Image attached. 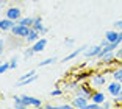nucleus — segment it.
<instances>
[{
  "label": "nucleus",
  "mask_w": 122,
  "mask_h": 109,
  "mask_svg": "<svg viewBox=\"0 0 122 109\" xmlns=\"http://www.w3.org/2000/svg\"><path fill=\"white\" fill-rule=\"evenodd\" d=\"M56 108H61V109H72L74 106H72V103L69 101V103H61V104H58Z\"/></svg>",
  "instance_id": "2f4dec72"
},
{
  "label": "nucleus",
  "mask_w": 122,
  "mask_h": 109,
  "mask_svg": "<svg viewBox=\"0 0 122 109\" xmlns=\"http://www.w3.org/2000/svg\"><path fill=\"white\" fill-rule=\"evenodd\" d=\"M38 80V73L33 75L31 78H28V80H24V81H17L16 83V87H22V86H30L31 83H35V81Z\"/></svg>",
  "instance_id": "aec40b11"
},
{
  "label": "nucleus",
  "mask_w": 122,
  "mask_h": 109,
  "mask_svg": "<svg viewBox=\"0 0 122 109\" xmlns=\"http://www.w3.org/2000/svg\"><path fill=\"white\" fill-rule=\"evenodd\" d=\"M86 109H102V104H99V103H94V101H89L86 106Z\"/></svg>",
  "instance_id": "c756f323"
},
{
  "label": "nucleus",
  "mask_w": 122,
  "mask_h": 109,
  "mask_svg": "<svg viewBox=\"0 0 122 109\" xmlns=\"http://www.w3.org/2000/svg\"><path fill=\"white\" fill-rule=\"evenodd\" d=\"M74 44H75V39H74V38H67V39H64V45L67 47V48H69V47H72Z\"/></svg>",
  "instance_id": "7c9ffc66"
},
{
  "label": "nucleus",
  "mask_w": 122,
  "mask_h": 109,
  "mask_svg": "<svg viewBox=\"0 0 122 109\" xmlns=\"http://www.w3.org/2000/svg\"><path fill=\"white\" fill-rule=\"evenodd\" d=\"M91 84H92V87H96V89L103 87V86L107 84L105 72H92V75H91Z\"/></svg>",
  "instance_id": "f03ea898"
},
{
  "label": "nucleus",
  "mask_w": 122,
  "mask_h": 109,
  "mask_svg": "<svg viewBox=\"0 0 122 109\" xmlns=\"http://www.w3.org/2000/svg\"><path fill=\"white\" fill-rule=\"evenodd\" d=\"M47 33H49V28H47V27H46V28H44L42 31H41V36H46Z\"/></svg>",
  "instance_id": "58836bf2"
},
{
  "label": "nucleus",
  "mask_w": 122,
  "mask_h": 109,
  "mask_svg": "<svg viewBox=\"0 0 122 109\" xmlns=\"http://www.w3.org/2000/svg\"><path fill=\"white\" fill-rule=\"evenodd\" d=\"M91 75H92V72H88V70H81V72H78V73H75L74 75V78H75L77 81H86V80H91Z\"/></svg>",
  "instance_id": "a211bd4d"
},
{
  "label": "nucleus",
  "mask_w": 122,
  "mask_h": 109,
  "mask_svg": "<svg viewBox=\"0 0 122 109\" xmlns=\"http://www.w3.org/2000/svg\"><path fill=\"white\" fill-rule=\"evenodd\" d=\"M33 75H36V70H35V69H31V70L25 72V73H22L20 76H19V80H17V81H24V80H28V78H31Z\"/></svg>",
  "instance_id": "393cba45"
},
{
  "label": "nucleus",
  "mask_w": 122,
  "mask_h": 109,
  "mask_svg": "<svg viewBox=\"0 0 122 109\" xmlns=\"http://www.w3.org/2000/svg\"><path fill=\"white\" fill-rule=\"evenodd\" d=\"M46 45H47V38L46 36H41L39 39H38V41H36L35 44H31V48L35 50L36 53H41V52H44V48H46Z\"/></svg>",
  "instance_id": "9b49d317"
},
{
  "label": "nucleus",
  "mask_w": 122,
  "mask_h": 109,
  "mask_svg": "<svg viewBox=\"0 0 122 109\" xmlns=\"http://www.w3.org/2000/svg\"><path fill=\"white\" fill-rule=\"evenodd\" d=\"M103 38L107 39L108 42H116V41H117V38H119V31H117V30H114V28L107 30V33H105Z\"/></svg>",
  "instance_id": "4468645a"
},
{
  "label": "nucleus",
  "mask_w": 122,
  "mask_h": 109,
  "mask_svg": "<svg viewBox=\"0 0 122 109\" xmlns=\"http://www.w3.org/2000/svg\"><path fill=\"white\" fill-rule=\"evenodd\" d=\"M64 94V89L61 87V86H56V87L53 89V90H50V97H61V95Z\"/></svg>",
  "instance_id": "b1692460"
},
{
  "label": "nucleus",
  "mask_w": 122,
  "mask_h": 109,
  "mask_svg": "<svg viewBox=\"0 0 122 109\" xmlns=\"http://www.w3.org/2000/svg\"><path fill=\"white\" fill-rule=\"evenodd\" d=\"M22 103L25 104V108H42L44 103L41 98H36V97H31V95H20Z\"/></svg>",
  "instance_id": "7ed1b4c3"
},
{
  "label": "nucleus",
  "mask_w": 122,
  "mask_h": 109,
  "mask_svg": "<svg viewBox=\"0 0 122 109\" xmlns=\"http://www.w3.org/2000/svg\"><path fill=\"white\" fill-rule=\"evenodd\" d=\"M121 90H122V83H121V81L113 80L111 83H108V84H107V92L111 95L113 98H114V97H117Z\"/></svg>",
  "instance_id": "0eeeda50"
},
{
  "label": "nucleus",
  "mask_w": 122,
  "mask_h": 109,
  "mask_svg": "<svg viewBox=\"0 0 122 109\" xmlns=\"http://www.w3.org/2000/svg\"><path fill=\"white\" fill-rule=\"evenodd\" d=\"M33 22H35V17H30V16H22L19 20H16V24L25 25V27H33Z\"/></svg>",
  "instance_id": "6ab92c4d"
},
{
  "label": "nucleus",
  "mask_w": 122,
  "mask_h": 109,
  "mask_svg": "<svg viewBox=\"0 0 122 109\" xmlns=\"http://www.w3.org/2000/svg\"><path fill=\"white\" fill-rule=\"evenodd\" d=\"M5 5H6V0H0V9L5 8Z\"/></svg>",
  "instance_id": "4c0bfd02"
},
{
  "label": "nucleus",
  "mask_w": 122,
  "mask_h": 109,
  "mask_svg": "<svg viewBox=\"0 0 122 109\" xmlns=\"http://www.w3.org/2000/svg\"><path fill=\"white\" fill-rule=\"evenodd\" d=\"M107 44H108V41H107V39L103 38V39H102V41H100V45H102V47H105V45H107Z\"/></svg>",
  "instance_id": "e433bc0d"
},
{
  "label": "nucleus",
  "mask_w": 122,
  "mask_h": 109,
  "mask_svg": "<svg viewBox=\"0 0 122 109\" xmlns=\"http://www.w3.org/2000/svg\"><path fill=\"white\" fill-rule=\"evenodd\" d=\"M111 106H113V103L108 101V100H105V101L102 103V109H108V108H111Z\"/></svg>",
  "instance_id": "f704fd0d"
},
{
  "label": "nucleus",
  "mask_w": 122,
  "mask_h": 109,
  "mask_svg": "<svg viewBox=\"0 0 122 109\" xmlns=\"http://www.w3.org/2000/svg\"><path fill=\"white\" fill-rule=\"evenodd\" d=\"M78 86H80V81H77L75 78H74V80L66 81V83H64V86H61V87L64 89V92H75Z\"/></svg>",
  "instance_id": "f8f14e48"
},
{
  "label": "nucleus",
  "mask_w": 122,
  "mask_h": 109,
  "mask_svg": "<svg viewBox=\"0 0 122 109\" xmlns=\"http://www.w3.org/2000/svg\"><path fill=\"white\" fill-rule=\"evenodd\" d=\"M5 17H8V19L16 22L22 17V9L19 6H8L6 9H5Z\"/></svg>",
  "instance_id": "423d86ee"
},
{
  "label": "nucleus",
  "mask_w": 122,
  "mask_h": 109,
  "mask_svg": "<svg viewBox=\"0 0 122 109\" xmlns=\"http://www.w3.org/2000/svg\"><path fill=\"white\" fill-rule=\"evenodd\" d=\"M113 100H114V106H121V108H122V90L119 92V95L114 97Z\"/></svg>",
  "instance_id": "cd10ccee"
},
{
  "label": "nucleus",
  "mask_w": 122,
  "mask_h": 109,
  "mask_svg": "<svg viewBox=\"0 0 122 109\" xmlns=\"http://www.w3.org/2000/svg\"><path fill=\"white\" fill-rule=\"evenodd\" d=\"M111 25H113V28H114V30L121 31V30H122V19H119V20H114Z\"/></svg>",
  "instance_id": "c85d7f7f"
},
{
  "label": "nucleus",
  "mask_w": 122,
  "mask_h": 109,
  "mask_svg": "<svg viewBox=\"0 0 122 109\" xmlns=\"http://www.w3.org/2000/svg\"><path fill=\"white\" fill-rule=\"evenodd\" d=\"M102 52V45L100 44H97V45H89L85 52H83V56L86 58V59H97L99 58V55H100Z\"/></svg>",
  "instance_id": "39448f33"
},
{
  "label": "nucleus",
  "mask_w": 122,
  "mask_h": 109,
  "mask_svg": "<svg viewBox=\"0 0 122 109\" xmlns=\"http://www.w3.org/2000/svg\"><path fill=\"white\" fill-rule=\"evenodd\" d=\"M31 28H35L36 31H39V33L46 28V25H44V19L41 17V16H35V22H33Z\"/></svg>",
  "instance_id": "f3484780"
},
{
  "label": "nucleus",
  "mask_w": 122,
  "mask_h": 109,
  "mask_svg": "<svg viewBox=\"0 0 122 109\" xmlns=\"http://www.w3.org/2000/svg\"><path fill=\"white\" fill-rule=\"evenodd\" d=\"M36 55V52L31 48V45H30V48H24V52H22V56L25 58V59H30V58H33Z\"/></svg>",
  "instance_id": "5701e85b"
},
{
  "label": "nucleus",
  "mask_w": 122,
  "mask_h": 109,
  "mask_svg": "<svg viewBox=\"0 0 122 109\" xmlns=\"http://www.w3.org/2000/svg\"><path fill=\"white\" fill-rule=\"evenodd\" d=\"M56 61H58L56 56H50V58H46V59L39 61V64H38V66H39V67H47V66H52V64H55Z\"/></svg>",
  "instance_id": "412c9836"
},
{
  "label": "nucleus",
  "mask_w": 122,
  "mask_h": 109,
  "mask_svg": "<svg viewBox=\"0 0 122 109\" xmlns=\"http://www.w3.org/2000/svg\"><path fill=\"white\" fill-rule=\"evenodd\" d=\"M13 106H14L16 109H27L25 104H24L22 100H20V95H14V97H13Z\"/></svg>",
  "instance_id": "4be33fe9"
},
{
  "label": "nucleus",
  "mask_w": 122,
  "mask_h": 109,
  "mask_svg": "<svg viewBox=\"0 0 122 109\" xmlns=\"http://www.w3.org/2000/svg\"><path fill=\"white\" fill-rule=\"evenodd\" d=\"M39 38H41V33H39V31H36L35 28H31V30H30V33H28V36H27L24 41H25L28 45H31V44H35Z\"/></svg>",
  "instance_id": "ddd939ff"
},
{
  "label": "nucleus",
  "mask_w": 122,
  "mask_h": 109,
  "mask_svg": "<svg viewBox=\"0 0 122 109\" xmlns=\"http://www.w3.org/2000/svg\"><path fill=\"white\" fill-rule=\"evenodd\" d=\"M92 92H94L92 84H91L89 81L86 80V81H81V83H80V86L77 87V90H75V95H81V97H85V98H88L91 101Z\"/></svg>",
  "instance_id": "f257e3e1"
},
{
  "label": "nucleus",
  "mask_w": 122,
  "mask_h": 109,
  "mask_svg": "<svg viewBox=\"0 0 122 109\" xmlns=\"http://www.w3.org/2000/svg\"><path fill=\"white\" fill-rule=\"evenodd\" d=\"M88 47H89V45H86V44H85V45H81V47H80V48H75V50H72V52L69 53V55H66V56H64V58H63V59L60 61V62H69V61L75 59V58L78 56V55H81V53L85 52V50H86Z\"/></svg>",
  "instance_id": "1a4fd4ad"
},
{
  "label": "nucleus",
  "mask_w": 122,
  "mask_h": 109,
  "mask_svg": "<svg viewBox=\"0 0 122 109\" xmlns=\"http://www.w3.org/2000/svg\"><path fill=\"white\" fill-rule=\"evenodd\" d=\"M30 30H31V27H25V25H19L16 24L14 27H13V30H11V34L14 36V38H19V39H25L27 36H28Z\"/></svg>",
  "instance_id": "20e7f679"
},
{
  "label": "nucleus",
  "mask_w": 122,
  "mask_h": 109,
  "mask_svg": "<svg viewBox=\"0 0 122 109\" xmlns=\"http://www.w3.org/2000/svg\"><path fill=\"white\" fill-rule=\"evenodd\" d=\"M11 67H10V61H2L0 62V75L2 73H5L6 70H10Z\"/></svg>",
  "instance_id": "a878e982"
},
{
  "label": "nucleus",
  "mask_w": 122,
  "mask_h": 109,
  "mask_svg": "<svg viewBox=\"0 0 122 109\" xmlns=\"http://www.w3.org/2000/svg\"><path fill=\"white\" fill-rule=\"evenodd\" d=\"M114 53H116V58H117V59H122V44L119 45V48L116 50Z\"/></svg>",
  "instance_id": "72a5a7b5"
},
{
  "label": "nucleus",
  "mask_w": 122,
  "mask_h": 109,
  "mask_svg": "<svg viewBox=\"0 0 122 109\" xmlns=\"http://www.w3.org/2000/svg\"><path fill=\"white\" fill-rule=\"evenodd\" d=\"M0 62H2V61H0Z\"/></svg>",
  "instance_id": "a19ab883"
},
{
  "label": "nucleus",
  "mask_w": 122,
  "mask_h": 109,
  "mask_svg": "<svg viewBox=\"0 0 122 109\" xmlns=\"http://www.w3.org/2000/svg\"><path fill=\"white\" fill-rule=\"evenodd\" d=\"M17 66H19V56H13L10 59V67L11 69H16Z\"/></svg>",
  "instance_id": "bb28decb"
},
{
  "label": "nucleus",
  "mask_w": 122,
  "mask_h": 109,
  "mask_svg": "<svg viewBox=\"0 0 122 109\" xmlns=\"http://www.w3.org/2000/svg\"><path fill=\"white\" fill-rule=\"evenodd\" d=\"M111 76H113V80L121 81V83H122V62L117 64L114 69H111Z\"/></svg>",
  "instance_id": "dca6fc26"
},
{
  "label": "nucleus",
  "mask_w": 122,
  "mask_h": 109,
  "mask_svg": "<svg viewBox=\"0 0 122 109\" xmlns=\"http://www.w3.org/2000/svg\"><path fill=\"white\" fill-rule=\"evenodd\" d=\"M71 103H72V106L75 109H85L88 106V103H89V100L88 98H85V97H81V95H74L71 98Z\"/></svg>",
  "instance_id": "6e6552de"
},
{
  "label": "nucleus",
  "mask_w": 122,
  "mask_h": 109,
  "mask_svg": "<svg viewBox=\"0 0 122 109\" xmlns=\"http://www.w3.org/2000/svg\"><path fill=\"white\" fill-rule=\"evenodd\" d=\"M117 41H119V42L122 44V30H121V31H119V38H117Z\"/></svg>",
  "instance_id": "ea45409f"
},
{
  "label": "nucleus",
  "mask_w": 122,
  "mask_h": 109,
  "mask_svg": "<svg viewBox=\"0 0 122 109\" xmlns=\"http://www.w3.org/2000/svg\"><path fill=\"white\" fill-rule=\"evenodd\" d=\"M56 104H52V103H44V109H55Z\"/></svg>",
  "instance_id": "c9c22d12"
},
{
  "label": "nucleus",
  "mask_w": 122,
  "mask_h": 109,
  "mask_svg": "<svg viewBox=\"0 0 122 109\" xmlns=\"http://www.w3.org/2000/svg\"><path fill=\"white\" fill-rule=\"evenodd\" d=\"M107 100V97H105V94L102 90H94L92 92V97H91V101L94 103H99V104H102V103Z\"/></svg>",
  "instance_id": "2eb2a0df"
},
{
  "label": "nucleus",
  "mask_w": 122,
  "mask_h": 109,
  "mask_svg": "<svg viewBox=\"0 0 122 109\" xmlns=\"http://www.w3.org/2000/svg\"><path fill=\"white\" fill-rule=\"evenodd\" d=\"M16 25V22L14 20H11V19H8V17H0V31H3V33H8V31H11L13 30V27Z\"/></svg>",
  "instance_id": "9d476101"
},
{
  "label": "nucleus",
  "mask_w": 122,
  "mask_h": 109,
  "mask_svg": "<svg viewBox=\"0 0 122 109\" xmlns=\"http://www.w3.org/2000/svg\"><path fill=\"white\" fill-rule=\"evenodd\" d=\"M5 44H6V41L3 38H0V55H3V52H5Z\"/></svg>",
  "instance_id": "473e14b6"
}]
</instances>
